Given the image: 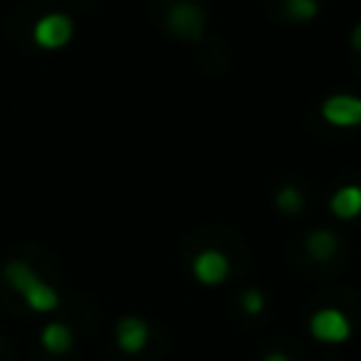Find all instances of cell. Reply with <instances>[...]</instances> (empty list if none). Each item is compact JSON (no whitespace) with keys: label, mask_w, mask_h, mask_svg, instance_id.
Instances as JSON below:
<instances>
[{"label":"cell","mask_w":361,"mask_h":361,"mask_svg":"<svg viewBox=\"0 0 361 361\" xmlns=\"http://www.w3.org/2000/svg\"><path fill=\"white\" fill-rule=\"evenodd\" d=\"M3 279L23 296V302L34 313H51L59 307V293L54 285H48L28 262L23 259H8L3 265Z\"/></svg>","instance_id":"1"},{"label":"cell","mask_w":361,"mask_h":361,"mask_svg":"<svg viewBox=\"0 0 361 361\" xmlns=\"http://www.w3.org/2000/svg\"><path fill=\"white\" fill-rule=\"evenodd\" d=\"M305 251H307V257L316 259V262L333 259L336 251H338V237H336V231H330V228H313V231L307 234V240H305Z\"/></svg>","instance_id":"9"},{"label":"cell","mask_w":361,"mask_h":361,"mask_svg":"<svg viewBox=\"0 0 361 361\" xmlns=\"http://www.w3.org/2000/svg\"><path fill=\"white\" fill-rule=\"evenodd\" d=\"M307 330L316 341L322 344H344L350 336H353V322L347 319L344 310L338 307H319L310 322H307Z\"/></svg>","instance_id":"3"},{"label":"cell","mask_w":361,"mask_h":361,"mask_svg":"<svg viewBox=\"0 0 361 361\" xmlns=\"http://www.w3.org/2000/svg\"><path fill=\"white\" fill-rule=\"evenodd\" d=\"M166 28L183 42H200L206 34V11L195 0H175L166 8Z\"/></svg>","instance_id":"2"},{"label":"cell","mask_w":361,"mask_h":361,"mask_svg":"<svg viewBox=\"0 0 361 361\" xmlns=\"http://www.w3.org/2000/svg\"><path fill=\"white\" fill-rule=\"evenodd\" d=\"M262 361H290V355H288V353H282V350H274V353H268Z\"/></svg>","instance_id":"14"},{"label":"cell","mask_w":361,"mask_h":361,"mask_svg":"<svg viewBox=\"0 0 361 361\" xmlns=\"http://www.w3.org/2000/svg\"><path fill=\"white\" fill-rule=\"evenodd\" d=\"M240 305H243V310H245V313L257 316V313L265 307V296H262L259 290L248 288V290H243V293H240Z\"/></svg>","instance_id":"13"},{"label":"cell","mask_w":361,"mask_h":361,"mask_svg":"<svg viewBox=\"0 0 361 361\" xmlns=\"http://www.w3.org/2000/svg\"><path fill=\"white\" fill-rule=\"evenodd\" d=\"M34 42L45 51H56V48H65L73 37V20L62 11H48L42 14L37 23H34Z\"/></svg>","instance_id":"4"},{"label":"cell","mask_w":361,"mask_h":361,"mask_svg":"<svg viewBox=\"0 0 361 361\" xmlns=\"http://www.w3.org/2000/svg\"><path fill=\"white\" fill-rule=\"evenodd\" d=\"M192 274L200 285H220L231 274V262L220 248H203L192 259Z\"/></svg>","instance_id":"6"},{"label":"cell","mask_w":361,"mask_h":361,"mask_svg":"<svg viewBox=\"0 0 361 361\" xmlns=\"http://www.w3.org/2000/svg\"><path fill=\"white\" fill-rule=\"evenodd\" d=\"M149 341V324L141 316H121L116 322V344L124 353H141Z\"/></svg>","instance_id":"7"},{"label":"cell","mask_w":361,"mask_h":361,"mask_svg":"<svg viewBox=\"0 0 361 361\" xmlns=\"http://www.w3.org/2000/svg\"><path fill=\"white\" fill-rule=\"evenodd\" d=\"M322 118L333 127H358L361 124V96L333 93L322 102Z\"/></svg>","instance_id":"5"},{"label":"cell","mask_w":361,"mask_h":361,"mask_svg":"<svg viewBox=\"0 0 361 361\" xmlns=\"http://www.w3.org/2000/svg\"><path fill=\"white\" fill-rule=\"evenodd\" d=\"M282 11L296 23H307L319 14V0H282Z\"/></svg>","instance_id":"12"},{"label":"cell","mask_w":361,"mask_h":361,"mask_svg":"<svg viewBox=\"0 0 361 361\" xmlns=\"http://www.w3.org/2000/svg\"><path fill=\"white\" fill-rule=\"evenodd\" d=\"M274 203L282 214H299L305 209V195L296 189V186H282L276 195H274Z\"/></svg>","instance_id":"11"},{"label":"cell","mask_w":361,"mask_h":361,"mask_svg":"<svg viewBox=\"0 0 361 361\" xmlns=\"http://www.w3.org/2000/svg\"><path fill=\"white\" fill-rule=\"evenodd\" d=\"M39 344L51 355H65L73 347V336H71V330L62 322H48L42 327V333H39Z\"/></svg>","instance_id":"10"},{"label":"cell","mask_w":361,"mask_h":361,"mask_svg":"<svg viewBox=\"0 0 361 361\" xmlns=\"http://www.w3.org/2000/svg\"><path fill=\"white\" fill-rule=\"evenodd\" d=\"M327 206H330L333 217H338V220H355L361 214V186H355V183L338 186L330 195V203Z\"/></svg>","instance_id":"8"}]
</instances>
